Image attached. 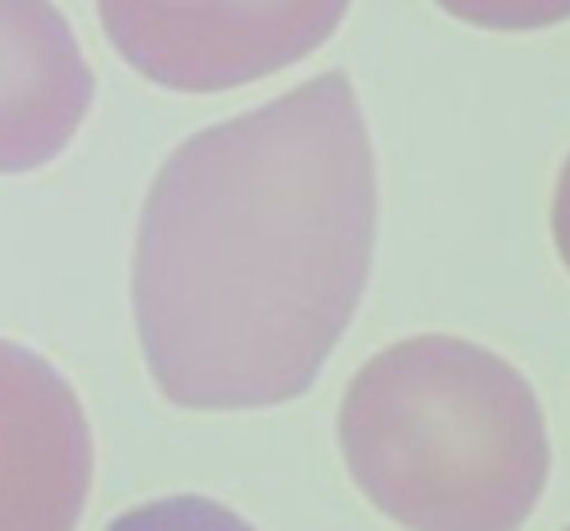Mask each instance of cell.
<instances>
[{
	"label": "cell",
	"mask_w": 570,
	"mask_h": 531,
	"mask_svg": "<svg viewBox=\"0 0 570 531\" xmlns=\"http://www.w3.org/2000/svg\"><path fill=\"white\" fill-rule=\"evenodd\" d=\"M375 153L344 71L191 134L137 223L134 317L184 411L302 399L348 333L375 258Z\"/></svg>",
	"instance_id": "1"
},
{
	"label": "cell",
	"mask_w": 570,
	"mask_h": 531,
	"mask_svg": "<svg viewBox=\"0 0 570 531\" xmlns=\"http://www.w3.org/2000/svg\"><path fill=\"white\" fill-rule=\"evenodd\" d=\"M336 437L356 489L403 531H520L551 476L523 372L445 333L375 352L344 387Z\"/></svg>",
	"instance_id": "2"
},
{
	"label": "cell",
	"mask_w": 570,
	"mask_h": 531,
	"mask_svg": "<svg viewBox=\"0 0 570 531\" xmlns=\"http://www.w3.org/2000/svg\"><path fill=\"white\" fill-rule=\"evenodd\" d=\"M352 0H98L114 51L153 87L219 95L302 63Z\"/></svg>",
	"instance_id": "3"
},
{
	"label": "cell",
	"mask_w": 570,
	"mask_h": 531,
	"mask_svg": "<svg viewBox=\"0 0 570 531\" xmlns=\"http://www.w3.org/2000/svg\"><path fill=\"white\" fill-rule=\"evenodd\" d=\"M95 481V437L51 360L0 341V531H75Z\"/></svg>",
	"instance_id": "4"
},
{
	"label": "cell",
	"mask_w": 570,
	"mask_h": 531,
	"mask_svg": "<svg viewBox=\"0 0 570 531\" xmlns=\"http://www.w3.org/2000/svg\"><path fill=\"white\" fill-rule=\"evenodd\" d=\"M95 71L51 0H0V176L36 173L75 141Z\"/></svg>",
	"instance_id": "5"
},
{
	"label": "cell",
	"mask_w": 570,
	"mask_h": 531,
	"mask_svg": "<svg viewBox=\"0 0 570 531\" xmlns=\"http://www.w3.org/2000/svg\"><path fill=\"white\" fill-rule=\"evenodd\" d=\"M106 531H258L235 508L219 504L199 492H180V496H160L149 504H137L121 512Z\"/></svg>",
	"instance_id": "6"
},
{
	"label": "cell",
	"mask_w": 570,
	"mask_h": 531,
	"mask_svg": "<svg viewBox=\"0 0 570 531\" xmlns=\"http://www.w3.org/2000/svg\"><path fill=\"white\" fill-rule=\"evenodd\" d=\"M461 24L484 32H539L570 20V0H434Z\"/></svg>",
	"instance_id": "7"
},
{
	"label": "cell",
	"mask_w": 570,
	"mask_h": 531,
	"mask_svg": "<svg viewBox=\"0 0 570 531\" xmlns=\"http://www.w3.org/2000/svg\"><path fill=\"white\" fill-rule=\"evenodd\" d=\"M551 235L554 250H559L562 266L570 271V157L562 160L559 184H554V204H551Z\"/></svg>",
	"instance_id": "8"
},
{
	"label": "cell",
	"mask_w": 570,
	"mask_h": 531,
	"mask_svg": "<svg viewBox=\"0 0 570 531\" xmlns=\"http://www.w3.org/2000/svg\"><path fill=\"white\" fill-rule=\"evenodd\" d=\"M562 531H570V528H562Z\"/></svg>",
	"instance_id": "9"
}]
</instances>
